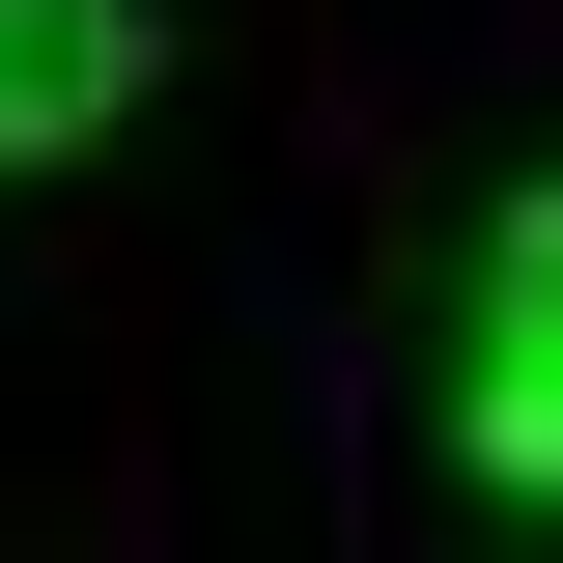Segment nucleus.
<instances>
[{
	"label": "nucleus",
	"mask_w": 563,
	"mask_h": 563,
	"mask_svg": "<svg viewBox=\"0 0 563 563\" xmlns=\"http://www.w3.org/2000/svg\"><path fill=\"white\" fill-rule=\"evenodd\" d=\"M451 451H479L507 507H563V198H507V254H479V366H451Z\"/></svg>",
	"instance_id": "nucleus-1"
},
{
	"label": "nucleus",
	"mask_w": 563,
	"mask_h": 563,
	"mask_svg": "<svg viewBox=\"0 0 563 563\" xmlns=\"http://www.w3.org/2000/svg\"><path fill=\"white\" fill-rule=\"evenodd\" d=\"M141 57H169L141 0H0V169H57V141H113V113H141Z\"/></svg>",
	"instance_id": "nucleus-2"
}]
</instances>
